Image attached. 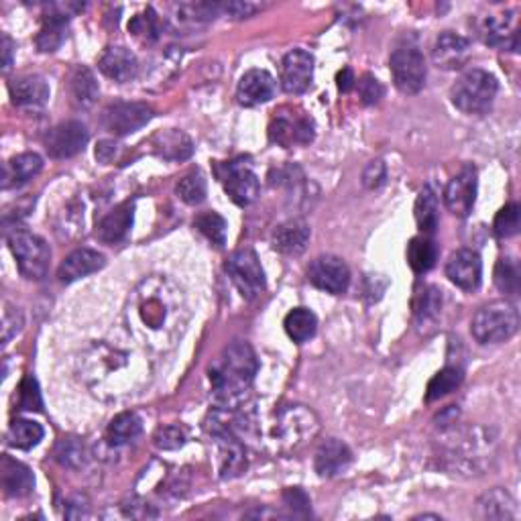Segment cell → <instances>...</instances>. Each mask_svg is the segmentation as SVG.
<instances>
[{
  "instance_id": "obj_1",
  "label": "cell",
  "mask_w": 521,
  "mask_h": 521,
  "mask_svg": "<svg viewBox=\"0 0 521 521\" xmlns=\"http://www.w3.org/2000/svg\"><path fill=\"white\" fill-rule=\"evenodd\" d=\"M135 334L151 349L163 351L184 334L188 306L181 291L165 277H147L130 298Z\"/></svg>"
},
{
  "instance_id": "obj_2",
  "label": "cell",
  "mask_w": 521,
  "mask_h": 521,
  "mask_svg": "<svg viewBox=\"0 0 521 521\" xmlns=\"http://www.w3.org/2000/svg\"><path fill=\"white\" fill-rule=\"evenodd\" d=\"M82 375L94 393L112 399L137 391L145 381V367L130 351L98 342L84 354Z\"/></svg>"
},
{
  "instance_id": "obj_3",
  "label": "cell",
  "mask_w": 521,
  "mask_h": 521,
  "mask_svg": "<svg viewBox=\"0 0 521 521\" xmlns=\"http://www.w3.org/2000/svg\"><path fill=\"white\" fill-rule=\"evenodd\" d=\"M257 369V357L247 342H232L227 346L210 367V383L216 402L224 410L239 407L253 385Z\"/></svg>"
},
{
  "instance_id": "obj_4",
  "label": "cell",
  "mask_w": 521,
  "mask_h": 521,
  "mask_svg": "<svg viewBox=\"0 0 521 521\" xmlns=\"http://www.w3.org/2000/svg\"><path fill=\"white\" fill-rule=\"evenodd\" d=\"M519 314L514 303L507 300L491 301L476 312L471 332L481 344L506 342L517 332Z\"/></svg>"
},
{
  "instance_id": "obj_5",
  "label": "cell",
  "mask_w": 521,
  "mask_h": 521,
  "mask_svg": "<svg viewBox=\"0 0 521 521\" xmlns=\"http://www.w3.org/2000/svg\"><path fill=\"white\" fill-rule=\"evenodd\" d=\"M497 77L485 69H468L453 86V102L465 115H483L497 97Z\"/></svg>"
},
{
  "instance_id": "obj_6",
  "label": "cell",
  "mask_w": 521,
  "mask_h": 521,
  "mask_svg": "<svg viewBox=\"0 0 521 521\" xmlns=\"http://www.w3.org/2000/svg\"><path fill=\"white\" fill-rule=\"evenodd\" d=\"M318 434V418L303 405H290L277 414L273 425L275 442L281 450H295Z\"/></svg>"
},
{
  "instance_id": "obj_7",
  "label": "cell",
  "mask_w": 521,
  "mask_h": 521,
  "mask_svg": "<svg viewBox=\"0 0 521 521\" xmlns=\"http://www.w3.org/2000/svg\"><path fill=\"white\" fill-rule=\"evenodd\" d=\"M8 247L13 250L19 271L27 277V280L39 281L47 275L51 250L47 242L37 237V234L27 230H15L11 237H8Z\"/></svg>"
},
{
  "instance_id": "obj_8",
  "label": "cell",
  "mask_w": 521,
  "mask_h": 521,
  "mask_svg": "<svg viewBox=\"0 0 521 521\" xmlns=\"http://www.w3.org/2000/svg\"><path fill=\"white\" fill-rule=\"evenodd\" d=\"M216 171H219L224 192L230 196L234 204L245 208L255 202L259 196V178L253 168H250L249 159L239 158L227 163H220Z\"/></svg>"
},
{
  "instance_id": "obj_9",
  "label": "cell",
  "mask_w": 521,
  "mask_h": 521,
  "mask_svg": "<svg viewBox=\"0 0 521 521\" xmlns=\"http://www.w3.org/2000/svg\"><path fill=\"white\" fill-rule=\"evenodd\" d=\"M269 138L290 149L293 145H308L314 141V120L303 112L283 108L275 112L269 125Z\"/></svg>"
},
{
  "instance_id": "obj_10",
  "label": "cell",
  "mask_w": 521,
  "mask_h": 521,
  "mask_svg": "<svg viewBox=\"0 0 521 521\" xmlns=\"http://www.w3.org/2000/svg\"><path fill=\"white\" fill-rule=\"evenodd\" d=\"M227 273L247 300L257 298L265 290V271L253 249H240L232 253L227 263Z\"/></svg>"
},
{
  "instance_id": "obj_11",
  "label": "cell",
  "mask_w": 521,
  "mask_h": 521,
  "mask_svg": "<svg viewBox=\"0 0 521 521\" xmlns=\"http://www.w3.org/2000/svg\"><path fill=\"white\" fill-rule=\"evenodd\" d=\"M395 88L404 94H418L425 84L424 56L414 47L395 49L389 59Z\"/></svg>"
},
{
  "instance_id": "obj_12",
  "label": "cell",
  "mask_w": 521,
  "mask_h": 521,
  "mask_svg": "<svg viewBox=\"0 0 521 521\" xmlns=\"http://www.w3.org/2000/svg\"><path fill=\"white\" fill-rule=\"evenodd\" d=\"M153 118V108L145 102H115L102 112V127L112 135L137 133Z\"/></svg>"
},
{
  "instance_id": "obj_13",
  "label": "cell",
  "mask_w": 521,
  "mask_h": 521,
  "mask_svg": "<svg viewBox=\"0 0 521 521\" xmlns=\"http://www.w3.org/2000/svg\"><path fill=\"white\" fill-rule=\"evenodd\" d=\"M308 280L318 290L338 295L349 290L351 271L341 257L320 255L308 267Z\"/></svg>"
},
{
  "instance_id": "obj_14",
  "label": "cell",
  "mask_w": 521,
  "mask_h": 521,
  "mask_svg": "<svg viewBox=\"0 0 521 521\" xmlns=\"http://www.w3.org/2000/svg\"><path fill=\"white\" fill-rule=\"evenodd\" d=\"M88 138L90 135L86 125L77 123V120H67V123L54 127L46 135V149L51 158L67 159L84 151Z\"/></svg>"
},
{
  "instance_id": "obj_15",
  "label": "cell",
  "mask_w": 521,
  "mask_h": 521,
  "mask_svg": "<svg viewBox=\"0 0 521 521\" xmlns=\"http://www.w3.org/2000/svg\"><path fill=\"white\" fill-rule=\"evenodd\" d=\"M476 198V169L473 165H465L460 173L448 181L444 189V204L458 219H466L473 212Z\"/></svg>"
},
{
  "instance_id": "obj_16",
  "label": "cell",
  "mask_w": 521,
  "mask_h": 521,
  "mask_svg": "<svg viewBox=\"0 0 521 521\" xmlns=\"http://www.w3.org/2000/svg\"><path fill=\"white\" fill-rule=\"evenodd\" d=\"M281 88L288 94H303L314 77V57L306 49H293L281 62Z\"/></svg>"
},
{
  "instance_id": "obj_17",
  "label": "cell",
  "mask_w": 521,
  "mask_h": 521,
  "mask_svg": "<svg viewBox=\"0 0 521 521\" xmlns=\"http://www.w3.org/2000/svg\"><path fill=\"white\" fill-rule=\"evenodd\" d=\"M446 275L448 280L458 285L460 290L475 291L481 285V275H483L481 257L471 249L456 250V253H453L448 259Z\"/></svg>"
},
{
  "instance_id": "obj_18",
  "label": "cell",
  "mask_w": 521,
  "mask_h": 521,
  "mask_svg": "<svg viewBox=\"0 0 521 521\" xmlns=\"http://www.w3.org/2000/svg\"><path fill=\"white\" fill-rule=\"evenodd\" d=\"M275 97V80L265 69H250L240 77L237 98L242 107H259Z\"/></svg>"
},
{
  "instance_id": "obj_19",
  "label": "cell",
  "mask_w": 521,
  "mask_h": 521,
  "mask_svg": "<svg viewBox=\"0 0 521 521\" xmlns=\"http://www.w3.org/2000/svg\"><path fill=\"white\" fill-rule=\"evenodd\" d=\"M104 265H107V259H104L98 250L77 249L74 253H69L64 259V263L59 265L57 277L62 283H72L82 280L86 275L98 273Z\"/></svg>"
},
{
  "instance_id": "obj_20",
  "label": "cell",
  "mask_w": 521,
  "mask_h": 521,
  "mask_svg": "<svg viewBox=\"0 0 521 521\" xmlns=\"http://www.w3.org/2000/svg\"><path fill=\"white\" fill-rule=\"evenodd\" d=\"M8 92H11L15 107L21 108H37L49 100V86L46 77L37 74L15 77V80L8 84Z\"/></svg>"
},
{
  "instance_id": "obj_21",
  "label": "cell",
  "mask_w": 521,
  "mask_h": 521,
  "mask_svg": "<svg viewBox=\"0 0 521 521\" xmlns=\"http://www.w3.org/2000/svg\"><path fill=\"white\" fill-rule=\"evenodd\" d=\"M98 67L104 76L110 77V80L125 84L137 76L138 64L133 51L123 46H112L100 56Z\"/></svg>"
},
{
  "instance_id": "obj_22",
  "label": "cell",
  "mask_w": 521,
  "mask_h": 521,
  "mask_svg": "<svg viewBox=\"0 0 521 521\" xmlns=\"http://www.w3.org/2000/svg\"><path fill=\"white\" fill-rule=\"evenodd\" d=\"M0 483H3V491L8 497H27L35 489L31 468L6 455L0 463Z\"/></svg>"
},
{
  "instance_id": "obj_23",
  "label": "cell",
  "mask_w": 521,
  "mask_h": 521,
  "mask_svg": "<svg viewBox=\"0 0 521 521\" xmlns=\"http://www.w3.org/2000/svg\"><path fill=\"white\" fill-rule=\"evenodd\" d=\"M310 227L306 220L293 219L280 224L271 237V245L281 255H301L308 247Z\"/></svg>"
},
{
  "instance_id": "obj_24",
  "label": "cell",
  "mask_w": 521,
  "mask_h": 521,
  "mask_svg": "<svg viewBox=\"0 0 521 521\" xmlns=\"http://www.w3.org/2000/svg\"><path fill=\"white\" fill-rule=\"evenodd\" d=\"M351 460H352V455L344 442L336 440V438H328L316 450L314 466L320 476H336L338 473H342L344 468L351 465Z\"/></svg>"
},
{
  "instance_id": "obj_25",
  "label": "cell",
  "mask_w": 521,
  "mask_h": 521,
  "mask_svg": "<svg viewBox=\"0 0 521 521\" xmlns=\"http://www.w3.org/2000/svg\"><path fill=\"white\" fill-rule=\"evenodd\" d=\"M153 151L168 161H186L192 158L194 143L184 130L168 128L151 138Z\"/></svg>"
},
{
  "instance_id": "obj_26",
  "label": "cell",
  "mask_w": 521,
  "mask_h": 521,
  "mask_svg": "<svg viewBox=\"0 0 521 521\" xmlns=\"http://www.w3.org/2000/svg\"><path fill=\"white\" fill-rule=\"evenodd\" d=\"M133 219H135V204L133 202H125L117 206L115 210L108 212L98 224V239L102 242H108V245H115V242L123 240L130 227H133Z\"/></svg>"
},
{
  "instance_id": "obj_27",
  "label": "cell",
  "mask_w": 521,
  "mask_h": 521,
  "mask_svg": "<svg viewBox=\"0 0 521 521\" xmlns=\"http://www.w3.org/2000/svg\"><path fill=\"white\" fill-rule=\"evenodd\" d=\"M468 56V41L456 33H442L434 46V64L444 69H456L465 64Z\"/></svg>"
},
{
  "instance_id": "obj_28",
  "label": "cell",
  "mask_w": 521,
  "mask_h": 521,
  "mask_svg": "<svg viewBox=\"0 0 521 521\" xmlns=\"http://www.w3.org/2000/svg\"><path fill=\"white\" fill-rule=\"evenodd\" d=\"M483 37L485 43H489L493 47H506L511 51H517V27L514 13L501 16H487L483 25Z\"/></svg>"
},
{
  "instance_id": "obj_29",
  "label": "cell",
  "mask_w": 521,
  "mask_h": 521,
  "mask_svg": "<svg viewBox=\"0 0 521 521\" xmlns=\"http://www.w3.org/2000/svg\"><path fill=\"white\" fill-rule=\"evenodd\" d=\"M43 168V159L37 153H21L13 158L11 161L5 163V178L3 188L8 189L13 186L27 184L31 178L37 176Z\"/></svg>"
},
{
  "instance_id": "obj_30",
  "label": "cell",
  "mask_w": 521,
  "mask_h": 521,
  "mask_svg": "<svg viewBox=\"0 0 521 521\" xmlns=\"http://www.w3.org/2000/svg\"><path fill=\"white\" fill-rule=\"evenodd\" d=\"M67 23L69 16L56 11V8H49V13L43 16L41 31L37 35V47L43 54H51L59 46H62L66 35H67Z\"/></svg>"
},
{
  "instance_id": "obj_31",
  "label": "cell",
  "mask_w": 521,
  "mask_h": 521,
  "mask_svg": "<svg viewBox=\"0 0 521 521\" xmlns=\"http://www.w3.org/2000/svg\"><path fill=\"white\" fill-rule=\"evenodd\" d=\"M69 90H72L74 102L82 108L92 107V104L98 100V94H100L98 82H97V77H94L92 69L84 67V66L74 69L72 80H69Z\"/></svg>"
},
{
  "instance_id": "obj_32",
  "label": "cell",
  "mask_w": 521,
  "mask_h": 521,
  "mask_svg": "<svg viewBox=\"0 0 521 521\" xmlns=\"http://www.w3.org/2000/svg\"><path fill=\"white\" fill-rule=\"evenodd\" d=\"M141 432H143V420L138 418L135 412H123L108 424L107 438L112 446H120L127 444L130 440H135Z\"/></svg>"
},
{
  "instance_id": "obj_33",
  "label": "cell",
  "mask_w": 521,
  "mask_h": 521,
  "mask_svg": "<svg viewBox=\"0 0 521 521\" xmlns=\"http://www.w3.org/2000/svg\"><path fill=\"white\" fill-rule=\"evenodd\" d=\"M283 326L293 342H306L316 334L318 320L314 316V312H310L308 308H295L285 316Z\"/></svg>"
},
{
  "instance_id": "obj_34",
  "label": "cell",
  "mask_w": 521,
  "mask_h": 521,
  "mask_svg": "<svg viewBox=\"0 0 521 521\" xmlns=\"http://www.w3.org/2000/svg\"><path fill=\"white\" fill-rule=\"evenodd\" d=\"M438 249L430 239L415 237L407 245V263L415 273H428L430 269L436 265Z\"/></svg>"
},
{
  "instance_id": "obj_35",
  "label": "cell",
  "mask_w": 521,
  "mask_h": 521,
  "mask_svg": "<svg viewBox=\"0 0 521 521\" xmlns=\"http://www.w3.org/2000/svg\"><path fill=\"white\" fill-rule=\"evenodd\" d=\"M415 222L422 232L432 234L438 229V198L430 186H425L415 199Z\"/></svg>"
},
{
  "instance_id": "obj_36",
  "label": "cell",
  "mask_w": 521,
  "mask_h": 521,
  "mask_svg": "<svg viewBox=\"0 0 521 521\" xmlns=\"http://www.w3.org/2000/svg\"><path fill=\"white\" fill-rule=\"evenodd\" d=\"M463 379H465L463 369H458V367L442 369L438 375H434V379L428 383L425 402H438V399L453 393V391H456L460 383H463Z\"/></svg>"
},
{
  "instance_id": "obj_37",
  "label": "cell",
  "mask_w": 521,
  "mask_h": 521,
  "mask_svg": "<svg viewBox=\"0 0 521 521\" xmlns=\"http://www.w3.org/2000/svg\"><path fill=\"white\" fill-rule=\"evenodd\" d=\"M43 428L41 424L31 420H15L8 428V444L21 450H29L37 446L43 440Z\"/></svg>"
},
{
  "instance_id": "obj_38",
  "label": "cell",
  "mask_w": 521,
  "mask_h": 521,
  "mask_svg": "<svg viewBox=\"0 0 521 521\" xmlns=\"http://www.w3.org/2000/svg\"><path fill=\"white\" fill-rule=\"evenodd\" d=\"M479 509L483 517L503 519V517H517L516 501L509 497L506 491H491L479 501Z\"/></svg>"
},
{
  "instance_id": "obj_39",
  "label": "cell",
  "mask_w": 521,
  "mask_h": 521,
  "mask_svg": "<svg viewBox=\"0 0 521 521\" xmlns=\"http://www.w3.org/2000/svg\"><path fill=\"white\" fill-rule=\"evenodd\" d=\"M194 227L212 242L214 247L224 249L227 245V220L216 212H204L194 220Z\"/></svg>"
},
{
  "instance_id": "obj_40",
  "label": "cell",
  "mask_w": 521,
  "mask_h": 521,
  "mask_svg": "<svg viewBox=\"0 0 521 521\" xmlns=\"http://www.w3.org/2000/svg\"><path fill=\"white\" fill-rule=\"evenodd\" d=\"M128 31L135 35L137 39L145 43H153L159 39L161 27H159V16L155 15L153 8H147L141 15H137L133 21L128 23Z\"/></svg>"
},
{
  "instance_id": "obj_41",
  "label": "cell",
  "mask_w": 521,
  "mask_h": 521,
  "mask_svg": "<svg viewBox=\"0 0 521 521\" xmlns=\"http://www.w3.org/2000/svg\"><path fill=\"white\" fill-rule=\"evenodd\" d=\"M56 460L67 468H80L86 463V446L77 438H64L56 446Z\"/></svg>"
},
{
  "instance_id": "obj_42",
  "label": "cell",
  "mask_w": 521,
  "mask_h": 521,
  "mask_svg": "<svg viewBox=\"0 0 521 521\" xmlns=\"http://www.w3.org/2000/svg\"><path fill=\"white\" fill-rule=\"evenodd\" d=\"M176 192L189 206L202 204L206 199V179L202 178V173L198 171L188 173L186 178L179 179Z\"/></svg>"
},
{
  "instance_id": "obj_43",
  "label": "cell",
  "mask_w": 521,
  "mask_h": 521,
  "mask_svg": "<svg viewBox=\"0 0 521 521\" xmlns=\"http://www.w3.org/2000/svg\"><path fill=\"white\" fill-rule=\"evenodd\" d=\"M519 224H521V208L517 204H507L506 208H501L497 216H495L493 229L497 232V237L509 239L516 237L519 232Z\"/></svg>"
},
{
  "instance_id": "obj_44",
  "label": "cell",
  "mask_w": 521,
  "mask_h": 521,
  "mask_svg": "<svg viewBox=\"0 0 521 521\" xmlns=\"http://www.w3.org/2000/svg\"><path fill=\"white\" fill-rule=\"evenodd\" d=\"M495 285L499 291L516 295L519 291V271L517 265L511 259H499L497 267H495Z\"/></svg>"
},
{
  "instance_id": "obj_45",
  "label": "cell",
  "mask_w": 521,
  "mask_h": 521,
  "mask_svg": "<svg viewBox=\"0 0 521 521\" xmlns=\"http://www.w3.org/2000/svg\"><path fill=\"white\" fill-rule=\"evenodd\" d=\"M442 306V291L438 288H424V291L415 300V316H418L420 322H428L438 316Z\"/></svg>"
},
{
  "instance_id": "obj_46",
  "label": "cell",
  "mask_w": 521,
  "mask_h": 521,
  "mask_svg": "<svg viewBox=\"0 0 521 521\" xmlns=\"http://www.w3.org/2000/svg\"><path fill=\"white\" fill-rule=\"evenodd\" d=\"M19 410L23 412H41L43 402H41V391L37 381L31 375L25 377L19 385Z\"/></svg>"
},
{
  "instance_id": "obj_47",
  "label": "cell",
  "mask_w": 521,
  "mask_h": 521,
  "mask_svg": "<svg viewBox=\"0 0 521 521\" xmlns=\"http://www.w3.org/2000/svg\"><path fill=\"white\" fill-rule=\"evenodd\" d=\"M383 94H385L383 84H381L375 76L364 74L359 80V97H361V102L367 104V107H373V104L381 102Z\"/></svg>"
},
{
  "instance_id": "obj_48",
  "label": "cell",
  "mask_w": 521,
  "mask_h": 521,
  "mask_svg": "<svg viewBox=\"0 0 521 521\" xmlns=\"http://www.w3.org/2000/svg\"><path fill=\"white\" fill-rule=\"evenodd\" d=\"M186 434L178 425H165L158 434H155V446L161 450H178L184 446Z\"/></svg>"
},
{
  "instance_id": "obj_49",
  "label": "cell",
  "mask_w": 521,
  "mask_h": 521,
  "mask_svg": "<svg viewBox=\"0 0 521 521\" xmlns=\"http://www.w3.org/2000/svg\"><path fill=\"white\" fill-rule=\"evenodd\" d=\"M387 179V168L381 159L371 161L367 168L363 169V184L367 189H379Z\"/></svg>"
},
{
  "instance_id": "obj_50",
  "label": "cell",
  "mask_w": 521,
  "mask_h": 521,
  "mask_svg": "<svg viewBox=\"0 0 521 521\" xmlns=\"http://www.w3.org/2000/svg\"><path fill=\"white\" fill-rule=\"evenodd\" d=\"M23 328V314L19 312V308H13L6 303L5 316H3V342L8 344L13 336H16V332Z\"/></svg>"
},
{
  "instance_id": "obj_51",
  "label": "cell",
  "mask_w": 521,
  "mask_h": 521,
  "mask_svg": "<svg viewBox=\"0 0 521 521\" xmlns=\"http://www.w3.org/2000/svg\"><path fill=\"white\" fill-rule=\"evenodd\" d=\"M283 499L291 507L295 516H308L310 514V497L303 489H300V487L288 489L283 493Z\"/></svg>"
},
{
  "instance_id": "obj_52",
  "label": "cell",
  "mask_w": 521,
  "mask_h": 521,
  "mask_svg": "<svg viewBox=\"0 0 521 521\" xmlns=\"http://www.w3.org/2000/svg\"><path fill=\"white\" fill-rule=\"evenodd\" d=\"M336 82H338V90H341V92H351L354 82H357V80H354L352 69L344 67V69H341V72H338Z\"/></svg>"
},
{
  "instance_id": "obj_53",
  "label": "cell",
  "mask_w": 521,
  "mask_h": 521,
  "mask_svg": "<svg viewBox=\"0 0 521 521\" xmlns=\"http://www.w3.org/2000/svg\"><path fill=\"white\" fill-rule=\"evenodd\" d=\"M224 11L230 13L232 16H239V19H242V16H249V15H253L257 11V6L255 5H249V3H230L224 6Z\"/></svg>"
},
{
  "instance_id": "obj_54",
  "label": "cell",
  "mask_w": 521,
  "mask_h": 521,
  "mask_svg": "<svg viewBox=\"0 0 521 521\" xmlns=\"http://www.w3.org/2000/svg\"><path fill=\"white\" fill-rule=\"evenodd\" d=\"M13 49H15V43L11 41V37H3V69L8 72L13 66Z\"/></svg>"
},
{
  "instance_id": "obj_55",
  "label": "cell",
  "mask_w": 521,
  "mask_h": 521,
  "mask_svg": "<svg viewBox=\"0 0 521 521\" xmlns=\"http://www.w3.org/2000/svg\"><path fill=\"white\" fill-rule=\"evenodd\" d=\"M117 151V145L112 143V141H102L98 145V149H97V158L102 161V163H108L112 159V155H115Z\"/></svg>"
}]
</instances>
